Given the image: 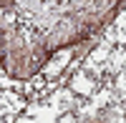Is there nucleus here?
<instances>
[{
  "label": "nucleus",
  "mask_w": 126,
  "mask_h": 123,
  "mask_svg": "<svg viewBox=\"0 0 126 123\" xmlns=\"http://www.w3.org/2000/svg\"><path fill=\"white\" fill-rule=\"evenodd\" d=\"M76 90H88V86H86V78H76Z\"/></svg>",
  "instance_id": "f257e3e1"
}]
</instances>
